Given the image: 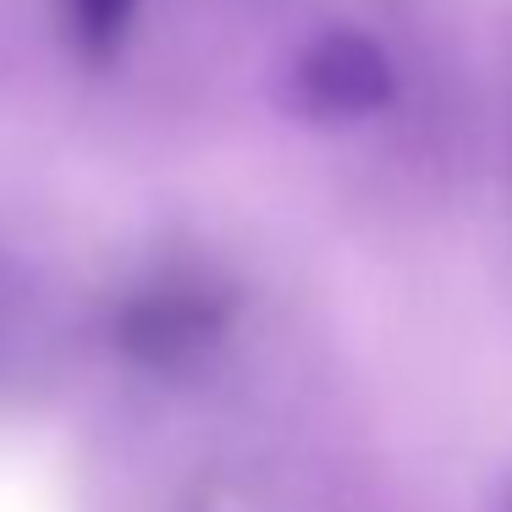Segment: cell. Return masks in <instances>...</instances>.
<instances>
[{
	"instance_id": "cell-3",
	"label": "cell",
	"mask_w": 512,
	"mask_h": 512,
	"mask_svg": "<svg viewBox=\"0 0 512 512\" xmlns=\"http://www.w3.org/2000/svg\"><path fill=\"white\" fill-rule=\"evenodd\" d=\"M67 6V23H72V39H78L83 56H111L122 45V34L133 28L138 17V0H61Z\"/></svg>"
},
{
	"instance_id": "cell-2",
	"label": "cell",
	"mask_w": 512,
	"mask_h": 512,
	"mask_svg": "<svg viewBox=\"0 0 512 512\" xmlns=\"http://www.w3.org/2000/svg\"><path fill=\"white\" fill-rule=\"evenodd\" d=\"M226 331V303L199 287H155L116 320V342L144 369H188Z\"/></svg>"
},
{
	"instance_id": "cell-1",
	"label": "cell",
	"mask_w": 512,
	"mask_h": 512,
	"mask_svg": "<svg viewBox=\"0 0 512 512\" xmlns=\"http://www.w3.org/2000/svg\"><path fill=\"white\" fill-rule=\"evenodd\" d=\"M397 94L391 56L369 34L331 28L309 39L287 67V105L309 122H358Z\"/></svg>"
}]
</instances>
